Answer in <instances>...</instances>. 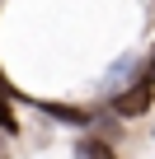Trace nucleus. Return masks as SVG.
<instances>
[{
    "mask_svg": "<svg viewBox=\"0 0 155 159\" xmlns=\"http://www.w3.org/2000/svg\"><path fill=\"white\" fill-rule=\"evenodd\" d=\"M33 103H38V98H33ZM38 108H42L47 117L66 122V126H85V122H90V112H85V108H66V103H38Z\"/></svg>",
    "mask_w": 155,
    "mask_h": 159,
    "instance_id": "obj_5",
    "label": "nucleus"
},
{
    "mask_svg": "<svg viewBox=\"0 0 155 159\" xmlns=\"http://www.w3.org/2000/svg\"><path fill=\"white\" fill-rule=\"evenodd\" d=\"M127 80H132V84L141 80V56H122V61L104 75V89H113V94H118V89H127Z\"/></svg>",
    "mask_w": 155,
    "mask_h": 159,
    "instance_id": "obj_2",
    "label": "nucleus"
},
{
    "mask_svg": "<svg viewBox=\"0 0 155 159\" xmlns=\"http://www.w3.org/2000/svg\"><path fill=\"white\" fill-rule=\"evenodd\" d=\"M0 159H5V150H0Z\"/></svg>",
    "mask_w": 155,
    "mask_h": 159,
    "instance_id": "obj_6",
    "label": "nucleus"
},
{
    "mask_svg": "<svg viewBox=\"0 0 155 159\" xmlns=\"http://www.w3.org/2000/svg\"><path fill=\"white\" fill-rule=\"evenodd\" d=\"M75 159H118V154H113L108 136H80L75 140Z\"/></svg>",
    "mask_w": 155,
    "mask_h": 159,
    "instance_id": "obj_4",
    "label": "nucleus"
},
{
    "mask_svg": "<svg viewBox=\"0 0 155 159\" xmlns=\"http://www.w3.org/2000/svg\"><path fill=\"white\" fill-rule=\"evenodd\" d=\"M14 98H24V94H19V89H10V80L0 75V131H5V136H14V131H19V122H14V108H10Z\"/></svg>",
    "mask_w": 155,
    "mask_h": 159,
    "instance_id": "obj_3",
    "label": "nucleus"
},
{
    "mask_svg": "<svg viewBox=\"0 0 155 159\" xmlns=\"http://www.w3.org/2000/svg\"><path fill=\"white\" fill-rule=\"evenodd\" d=\"M108 103H113L118 117H141V112H150V103H155V80H136V84L118 89Z\"/></svg>",
    "mask_w": 155,
    "mask_h": 159,
    "instance_id": "obj_1",
    "label": "nucleus"
}]
</instances>
